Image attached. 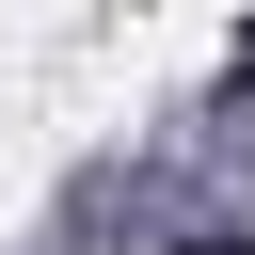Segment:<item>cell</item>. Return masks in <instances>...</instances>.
I'll return each mask as SVG.
<instances>
[{"mask_svg": "<svg viewBox=\"0 0 255 255\" xmlns=\"http://www.w3.org/2000/svg\"><path fill=\"white\" fill-rule=\"evenodd\" d=\"M175 255H255V239H175Z\"/></svg>", "mask_w": 255, "mask_h": 255, "instance_id": "6da1fadb", "label": "cell"}]
</instances>
